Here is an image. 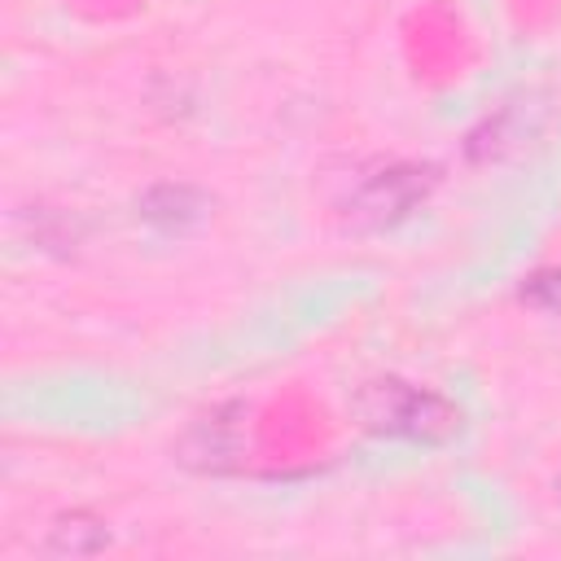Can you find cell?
Instances as JSON below:
<instances>
[{
	"label": "cell",
	"instance_id": "1",
	"mask_svg": "<svg viewBox=\"0 0 561 561\" xmlns=\"http://www.w3.org/2000/svg\"><path fill=\"white\" fill-rule=\"evenodd\" d=\"M355 416L368 434L381 438H412V443H443L460 430V408L438 390L377 377L355 394Z\"/></svg>",
	"mask_w": 561,
	"mask_h": 561
},
{
	"label": "cell",
	"instance_id": "2",
	"mask_svg": "<svg viewBox=\"0 0 561 561\" xmlns=\"http://www.w3.org/2000/svg\"><path fill=\"white\" fill-rule=\"evenodd\" d=\"M425 188H430V171L421 167H381L373 175H364L351 193V219L364 224V228H386V224H399L408 210H416V202H425Z\"/></svg>",
	"mask_w": 561,
	"mask_h": 561
},
{
	"label": "cell",
	"instance_id": "3",
	"mask_svg": "<svg viewBox=\"0 0 561 561\" xmlns=\"http://www.w3.org/2000/svg\"><path fill=\"white\" fill-rule=\"evenodd\" d=\"M140 215L158 228H188L206 215V202L202 193H193L188 184H158L140 197Z\"/></svg>",
	"mask_w": 561,
	"mask_h": 561
},
{
	"label": "cell",
	"instance_id": "4",
	"mask_svg": "<svg viewBox=\"0 0 561 561\" xmlns=\"http://www.w3.org/2000/svg\"><path fill=\"white\" fill-rule=\"evenodd\" d=\"M526 298H530V302H543V307H561V272L535 276L530 289H526Z\"/></svg>",
	"mask_w": 561,
	"mask_h": 561
},
{
	"label": "cell",
	"instance_id": "5",
	"mask_svg": "<svg viewBox=\"0 0 561 561\" xmlns=\"http://www.w3.org/2000/svg\"><path fill=\"white\" fill-rule=\"evenodd\" d=\"M557 491H561V473H557Z\"/></svg>",
	"mask_w": 561,
	"mask_h": 561
}]
</instances>
